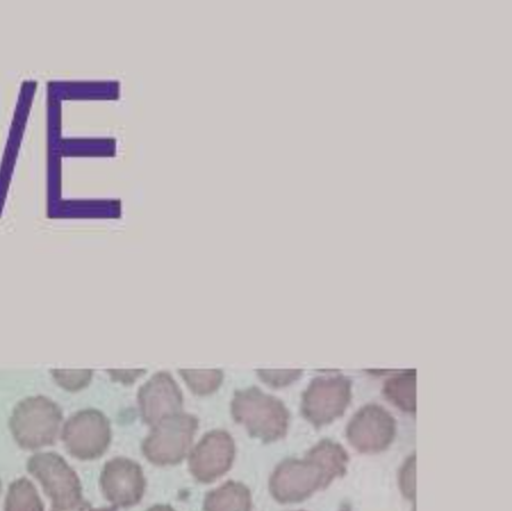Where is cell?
Listing matches in <instances>:
<instances>
[{
    "instance_id": "cell-1",
    "label": "cell",
    "mask_w": 512,
    "mask_h": 511,
    "mask_svg": "<svg viewBox=\"0 0 512 511\" xmlns=\"http://www.w3.org/2000/svg\"><path fill=\"white\" fill-rule=\"evenodd\" d=\"M349 453L343 445L324 439L303 459H286L270 480L272 496L282 504L300 502L324 490L335 478L348 472Z\"/></svg>"
},
{
    "instance_id": "cell-2",
    "label": "cell",
    "mask_w": 512,
    "mask_h": 511,
    "mask_svg": "<svg viewBox=\"0 0 512 511\" xmlns=\"http://www.w3.org/2000/svg\"><path fill=\"white\" fill-rule=\"evenodd\" d=\"M231 411L237 423L242 424L253 438L264 443L283 439L291 420L283 401L256 386L237 391Z\"/></svg>"
},
{
    "instance_id": "cell-3",
    "label": "cell",
    "mask_w": 512,
    "mask_h": 511,
    "mask_svg": "<svg viewBox=\"0 0 512 511\" xmlns=\"http://www.w3.org/2000/svg\"><path fill=\"white\" fill-rule=\"evenodd\" d=\"M62 411L46 397L24 399L15 407L10 426L21 447L36 449L55 442L60 433Z\"/></svg>"
},
{
    "instance_id": "cell-4",
    "label": "cell",
    "mask_w": 512,
    "mask_h": 511,
    "mask_svg": "<svg viewBox=\"0 0 512 511\" xmlns=\"http://www.w3.org/2000/svg\"><path fill=\"white\" fill-rule=\"evenodd\" d=\"M352 400V382L343 375L320 376L302 395L301 411L305 419L320 428L341 418Z\"/></svg>"
},
{
    "instance_id": "cell-5",
    "label": "cell",
    "mask_w": 512,
    "mask_h": 511,
    "mask_svg": "<svg viewBox=\"0 0 512 511\" xmlns=\"http://www.w3.org/2000/svg\"><path fill=\"white\" fill-rule=\"evenodd\" d=\"M197 427V418L183 412L164 418L144 441L145 456L158 465L179 463L191 448Z\"/></svg>"
},
{
    "instance_id": "cell-6",
    "label": "cell",
    "mask_w": 512,
    "mask_h": 511,
    "mask_svg": "<svg viewBox=\"0 0 512 511\" xmlns=\"http://www.w3.org/2000/svg\"><path fill=\"white\" fill-rule=\"evenodd\" d=\"M345 434L355 450L374 455L385 451L393 443L395 418L377 403H368L350 419Z\"/></svg>"
},
{
    "instance_id": "cell-7",
    "label": "cell",
    "mask_w": 512,
    "mask_h": 511,
    "mask_svg": "<svg viewBox=\"0 0 512 511\" xmlns=\"http://www.w3.org/2000/svg\"><path fill=\"white\" fill-rule=\"evenodd\" d=\"M62 438L73 456L96 458L103 455L110 445L111 425L101 411L80 410L65 423Z\"/></svg>"
},
{
    "instance_id": "cell-8",
    "label": "cell",
    "mask_w": 512,
    "mask_h": 511,
    "mask_svg": "<svg viewBox=\"0 0 512 511\" xmlns=\"http://www.w3.org/2000/svg\"><path fill=\"white\" fill-rule=\"evenodd\" d=\"M29 469L53 498L54 509H66L81 504L78 477L59 455L39 453L30 459Z\"/></svg>"
},
{
    "instance_id": "cell-9",
    "label": "cell",
    "mask_w": 512,
    "mask_h": 511,
    "mask_svg": "<svg viewBox=\"0 0 512 511\" xmlns=\"http://www.w3.org/2000/svg\"><path fill=\"white\" fill-rule=\"evenodd\" d=\"M138 402L145 423L154 426L164 418L179 414L184 397L171 374L160 372L140 387Z\"/></svg>"
},
{
    "instance_id": "cell-10",
    "label": "cell",
    "mask_w": 512,
    "mask_h": 511,
    "mask_svg": "<svg viewBox=\"0 0 512 511\" xmlns=\"http://www.w3.org/2000/svg\"><path fill=\"white\" fill-rule=\"evenodd\" d=\"M235 443L225 431H212L196 445L189 465L191 471L202 482H211L226 473L233 463Z\"/></svg>"
},
{
    "instance_id": "cell-11",
    "label": "cell",
    "mask_w": 512,
    "mask_h": 511,
    "mask_svg": "<svg viewBox=\"0 0 512 511\" xmlns=\"http://www.w3.org/2000/svg\"><path fill=\"white\" fill-rule=\"evenodd\" d=\"M107 499L118 506H131L142 498L145 480L142 469L134 461L117 458L107 463L102 475Z\"/></svg>"
},
{
    "instance_id": "cell-12",
    "label": "cell",
    "mask_w": 512,
    "mask_h": 511,
    "mask_svg": "<svg viewBox=\"0 0 512 511\" xmlns=\"http://www.w3.org/2000/svg\"><path fill=\"white\" fill-rule=\"evenodd\" d=\"M417 372L404 370L388 378L383 386L384 397L396 408L416 414L417 410Z\"/></svg>"
},
{
    "instance_id": "cell-13",
    "label": "cell",
    "mask_w": 512,
    "mask_h": 511,
    "mask_svg": "<svg viewBox=\"0 0 512 511\" xmlns=\"http://www.w3.org/2000/svg\"><path fill=\"white\" fill-rule=\"evenodd\" d=\"M251 493L241 483L228 482L208 494L205 511H251Z\"/></svg>"
},
{
    "instance_id": "cell-14",
    "label": "cell",
    "mask_w": 512,
    "mask_h": 511,
    "mask_svg": "<svg viewBox=\"0 0 512 511\" xmlns=\"http://www.w3.org/2000/svg\"><path fill=\"white\" fill-rule=\"evenodd\" d=\"M179 374L184 378L189 389L197 395H208L216 392L222 381H224V372L219 369L211 370H179Z\"/></svg>"
},
{
    "instance_id": "cell-15",
    "label": "cell",
    "mask_w": 512,
    "mask_h": 511,
    "mask_svg": "<svg viewBox=\"0 0 512 511\" xmlns=\"http://www.w3.org/2000/svg\"><path fill=\"white\" fill-rule=\"evenodd\" d=\"M7 511H44L41 501L32 484L20 480L11 486L7 498Z\"/></svg>"
},
{
    "instance_id": "cell-16",
    "label": "cell",
    "mask_w": 512,
    "mask_h": 511,
    "mask_svg": "<svg viewBox=\"0 0 512 511\" xmlns=\"http://www.w3.org/2000/svg\"><path fill=\"white\" fill-rule=\"evenodd\" d=\"M54 381L62 389L70 392H77L85 389L92 382L94 372L90 369L85 370H52Z\"/></svg>"
},
{
    "instance_id": "cell-17",
    "label": "cell",
    "mask_w": 512,
    "mask_h": 511,
    "mask_svg": "<svg viewBox=\"0 0 512 511\" xmlns=\"http://www.w3.org/2000/svg\"><path fill=\"white\" fill-rule=\"evenodd\" d=\"M400 490L404 497L416 501V455L409 456L400 468Z\"/></svg>"
},
{
    "instance_id": "cell-18",
    "label": "cell",
    "mask_w": 512,
    "mask_h": 511,
    "mask_svg": "<svg viewBox=\"0 0 512 511\" xmlns=\"http://www.w3.org/2000/svg\"><path fill=\"white\" fill-rule=\"evenodd\" d=\"M259 377L262 379V382L266 383L271 387H275V389H280V387H285L293 384L299 379L303 370L301 369H289V370H258Z\"/></svg>"
},
{
    "instance_id": "cell-19",
    "label": "cell",
    "mask_w": 512,
    "mask_h": 511,
    "mask_svg": "<svg viewBox=\"0 0 512 511\" xmlns=\"http://www.w3.org/2000/svg\"><path fill=\"white\" fill-rule=\"evenodd\" d=\"M113 381L123 384H132L146 373V370H109L107 372Z\"/></svg>"
},
{
    "instance_id": "cell-20",
    "label": "cell",
    "mask_w": 512,
    "mask_h": 511,
    "mask_svg": "<svg viewBox=\"0 0 512 511\" xmlns=\"http://www.w3.org/2000/svg\"><path fill=\"white\" fill-rule=\"evenodd\" d=\"M88 506L85 504V502H81V504L66 508V509H54V511H87Z\"/></svg>"
},
{
    "instance_id": "cell-21",
    "label": "cell",
    "mask_w": 512,
    "mask_h": 511,
    "mask_svg": "<svg viewBox=\"0 0 512 511\" xmlns=\"http://www.w3.org/2000/svg\"><path fill=\"white\" fill-rule=\"evenodd\" d=\"M148 511H173V510L170 507L156 506V507H153L152 509H150Z\"/></svg>"
},
{
    "instance_id": "cell-22",
    "label": "cell",
    "mask_w": 512,
    "mask_h": 511,
    "mask_svg": "<svg viewBox=\"0 0 512 511\" xmlns=\"http://www.w3.org/2000/svg\"><path fill=\"white\" fill-rule=\"evenodd\" d=\"M92 511H112V510L103 509V510H92Z\"/></svg>"
},
{
    "instance_id": "cell-23",
    "label": "cell",
    "mask_w": 512,
    "mask_h": 511,
    "mask_svg": "<svg viewBox=\"0 0 512 511\" xmlns=\"http://www.w3.org/2000/svg\"><path fill=\"white\" fill-rule=\"evenodd\" d=\"M303 511V510H302Z\"/></svg>"
}]
</instances>
